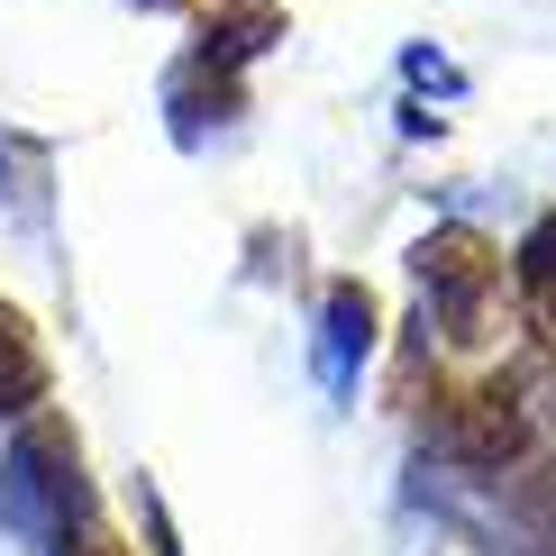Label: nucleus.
I'll return each instance as SVG.
<instances>
[{"label":"nucleus","instance_id":"obj_1","mask_svg":"<svg viewBox=\"0 0 556 556\" xmlns=\"http://www.w3.org/2000/svg\"><path fill=\"white\" fill-rule=\"evenodd\" d=\"M520 292H529V319H539V346L556 356V219L529 238V256H520Z\"/></svg>","mask_w":556,"mask_h":556},{"label":"nucleus","instance_id":"obj_2","mask_svg":"<svg viewBox=\"0 0 556 556\" xmlns=\"http://www.w3.org/2000/svg\"><path fill=\"white\" fill-rule=\"evenodd\" d=\"M64 556H119V539H101V529H83V539L64 547Z\"/></svg>","mask_w":556,"mask_h":556}]
</instances>
